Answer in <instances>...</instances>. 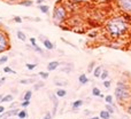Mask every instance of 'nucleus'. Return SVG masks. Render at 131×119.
Returning a JSON list of instances; mask_svg holds the SVG:
<instances>
[{"label": "nucleus", "mask_w": 131, "mask_h": 119, "mask_svg": "<svg viewBox=\"0 0 131 119\" xmlns=\"http://www.w3.org/2000/svg\"><path fill=\"white\" fill-rule=\"evenodd\" d=\"M105 29L112 38L116 39L127 34L129 31V24L123 17H112L106 22Z\"/></svg>", "instance_id": "obj_1"}, {"label": "nucleus", "mask_w": 131, "mask_h": 119, "mask_svg": "<svg viewBox=\"0 0 131 119\" xmlns=\"http://www.w3.org/2000/svg\"><path fill=\"white\" fill-rule=\"evenodd\" d=\"M114 96L116 97L118 103L122 104V105H125V104L129 103L131 99V86L129 85V83L123 80H118L116 83Z\"/></svg>", "instance_id": "obj_2"}, {"label": "nucleus", "mask_w": 131, "mask_h": 119, "mask_svg": "<svg viewBox=\"0 0 131 119\" xmlns=\"http://www.w3.org/2000/svg\"><path fill=\"white\" fill-rule=\"evenodd\" d=\"M53 21H54L57 24H61L66 21L67 18V8L61 4L55 5L54 9H53Z\"/></svg>", "instance_id": "obj_3"}, {"label": "nucleus", "mask_w": 131, "mask_h": 119, "mask_svg": "<svg viewBox=\"0 0 131 119\" xmlns=\"http://www.w3.org/2000/svg\"><path fill=\"white\" fill-rule=\"evenodd\" d=\"M10 49V39L4 29L0 28V54Z\"/></svg>", "instance_id": "obj_4"}, {"label": "nucleus", "mask_w": 131, "mask_h": 119, "mask_svg": "<svg viewBox=\"0 0 131 119\" xmlns=\"http://www.w3.org/2000/svg\"><path fill=\"white\" fill-rule=\"evenodd\" d=\"M116 4L123 13L131 15V0H116Z\"/></svg>", "instance_id": "obj_5"}, {"label": "nucleus", "mask_w": 131, "mask_h": 119, "mask_svg": "<svg viewBox=\"0 0 131 119\" xmlns=\"http://www.w3.org/2000/svg\"><path fill=\"white\" fill-rule=\"evenodd\" d=\"M48 96H50L51 101L53 103V110H52V115L55 116L58 111V107H59V97L57 96L55 93H48Z\"/></svg>", "instance_id": "obj_6"}, {"label": "nucleus", "mask_w": 131, "mask_h": 119, "mask_svg": "<svg viewBox=\"0 0 131 119\" xmlns=\"http://www.w3.org/2000/svg\"><path fill=\"white\" fill-rule=\"evenodd\" d=\"M59 67H60V62H59V61H51V62L47 64V71L48 72L54 71V70H57Z\"/></svg>", "instance_id": "obj_7"}, {"label": "nucleus", "mask_w": 131, "mask_h": 119, "mask_svg": "<svg viewBox=\"0 0 131 119\" xmlns=\"http://www.w3.org/2000/svg\"><path fill=\"white\" fill-rule=\"evenodd\" d=\"M43 46H44V47H45L47 50H53V49L55 48V45L50 40V39H47V38H46L45 40H43Z\"/></svg>", "instance_id": "obj_8"}, {"label": "nucleus", "mask_w": 131, "mask_h": 119, "mask_svg": "<svg viewBox=\"0 0 131 119\" xmlns=\"http://www.w3.org/2000/svg\"><path fill=\"white\" fill-rule=\"evenodd\" d=\"M101 72H102V65H98V67L94 68V70H93V77L94 78H100V76H101Z\"/></svg>", "instance_id": "obj_9"}, {"label": "nucleus", "mask_w": 131, "mask_h": 119, "mask_svg": "<svg viewBox=\"0 0 131 119\" xmlns=\"http://www.w3.org/2000/svg\"><path fill=\"white\" fill-rule=\"evenodd\" d=\"M55 94H57V96L59 97V99H62V97H64L66 95H67V90L62 87H59L57 90H55Z\"/></svg>", "instance_id": "obj_10"}, {"label": "nucleus", "mask_w": 131, "mask_h": 119, "mask_svg": "<svg viewBox=\"0 0 131 119\" xmlns=\"http://www.w3.org/2000/svg\"><path fill=\"white\" fill-rule=\"evenodd\" d=\"M12 101H14V96H13V94H7V95H4L2 96V99H1V103H9V102H12Z\"/></svg>", "instance_id": "obj_11"}, {"label": "nucleus", "mask_w": 131, "mask_h": 119, "mask_svg": "<svg viewBox=\"0 0 131 119\" xmlns=\"http://www.w3.org/2000/svg\"><path fill=\"white\" fill-rule=\"evenodd\" d=\"M83 103H84L83 100H76V101H74L72 104H71L72 110H77V109H79L82 105H83Z\"/></svg>", "instance_id": "obj_12"}, {"label": "nucleus", "mask_w": 131, "mask_h": 119, "mask_svg": "<svg viewBox=\"0 0 131 119\" xmlns=\"http://www.w3.org/2000/svg\"><path fill=\"white\" fill-rule=\"evenodd\" d=\"M78 83L81 84V85H85V84L89 83V78L86 77L85 73L79 74V77H78Z\"/></svg>", "instance_id": "obj_13"}, {"label": "nucleus", "mask_w": 131, "mask_h": 119, "mask_svg": "<svg viewBox=\"0 0 131 119\" xmlns=\"http://www.w3.org/2000/svg\"><path fill=\"white\" fill-rule=\"evenodd\" d=\"M99 117H100V119H111L112 115L106 110V109H105V110H101V111H100Z\"/></svg>", "instance_id": "obj_14"}, {"label": "nucleus", "mask_w": 131, "mask_h": 119, "mask_svg": "<svg viewBox=\"0 0 131 119\" xmlns=\"http://www.w3.org/2000/svg\"><path fill=\"white\" fill-rule=\"evenodd\" d=\"M16 117H17L18 119H25V118L28 117V111L25 110L24 108H23L22 110L18 111V113H17V116H16Z\"/></svg>", "instance_id": "obj_15"}, {"label": "nucleus", "mask_w": 131, "mask_h": 119, "mask_svg": "<svg viewBox=\"0 0 131 119\" xmlns=\"http://www.w3.org/2000/svg\"><path fill=\"white\" fill-rule=\"evenodd\" d=\"M105 101H106L107 104H111V105L115 107V103H114V96H113V95H106V96H105Z\"/></svg>", "instance_id": "obj_16"}, {"label": "nucleus", "mask_w": 131, "mask_h": 119, "mask_svg": "<svg viewBox=\"0 0 131 119\" xmlns=\"http://www.w3.org/2000/svg\"><path fill=\"white\" fill-rule=\"evenodd\" d=\"M31 46V48L35 50V52H37V53H39V54H41V55H44V49L43 48H40L37 44H34V45H30Z\"/></svg>", "instance_id": "obj_17"}, {"label": "nucleus", "mask_w": 131, "mask_h": 119, "mask_svg": "<svg viewBox=\"0 0 131 119\" xmlns=\"http://www.w3.org/2000/svg\"><path fill=\"white\" fill-rule=\"evenodd\" d=\"M18 83L22 84V85H28V84H35V83H36V80H35L34 78H30V79H21Z\"/></svg>", "instance_id": "obj_18"}, {"label": "nucleus", "mask_w": 131, "mask_h": 119, "mask_svg": "<svg viewBox=\"0 0 131 119\" xmlns=\"http://www.w3.org/2000/svg\"><path fill=\"white\" fill-rule=\"evenodd\" d=\"M39 10H40L43 14H48L50 7H48L47 5H39Z\"/></svg>", "instance_id": "obj_19"}, {"label": "nucleus", "mask_w": 131, "mask_h": 119, "mask_svg": "<svg viewBox=\"0 0 131 119\" xmlns=\"http://www.w3.org/2000/svg\"><path fill=\"white\" fill-rule=\"evenodd\" d=\"M32 97V90H27L23 95V101H30Z\"/></svg>", "instance_id": "obj_20"}, {"label": "nucleus", "mask_w": 131, "mask_h": 119, "mask_svg": "<svg viewBox=\"0 0 131 119\" xmlns=\"http://www.w3.org/2000/svg\"><path fill=\"white\" fill-rule=\"evenodd\" d=\"M16 36H17V38L20 39L21 41H25V40H27V36H25V33L23 31H17V32H16Z\"/></svg>", "instance_id": "obj_21"}, {"label": "nucleus", "mask_w": 131, "mask_h": 119, "mask_svg": "<svg viewBox=\"0 0 131 119\" xmlns=\"http://www.w3.org/2000/svg\"><path fill=\"white\" fill-rule=\"evenodd\" d=\"M44 86H45V84H44L43 81H36L34 85V90H39L40 88H43Z\"/></svg>", "instance_id": "obj_22"}, {"label": "nucleus", "mask_w": 131, "mask_h": 119, "mask_svg": "<svg viewBox=\"0 0 131 119\" xmlns=\"http://www.w3.org/2000/svg\"><path fill=\"white\" fill-rule=\"evenodd\" d=\"M20 5L24 7H30L34 5V1L32 0H22V1H20Z\"/></svg>", "instance_id": "obj_23"}, {"label": "nucleus", "mask_w": 131, "mask_h": 119, "mask_svg": "<svg viewBox=\"0 0 131 119\" xmlns=\"http://www.w3.org/2000/svg\"><path fill=\"white\" fill-rule=\"evenodd\" d=\"M108 77H109V72H108V70H102L101 76H100V79H101V80L104 81V80H106V79H108Z\"/></svg>", "instance_id": "obj_24"}, {"label": "nucleus", "mask_w": 131, "mask_h": 119, "mask_svg": "<svg viewBox=\"0 0 131 119\" xmlns=\"http://www.w3.org/2000/svg\"><path fill=\"white\" fill-rule=\"evenodd\" d=\"M94 68H95V62L92 61V62L88 65V73H92L93 70H94Z\"/></svg>", "instance_id": "obj_25"}, {"label": "nucleus", "mask_w": 131, "mask_h": 119, "mask_svg": "<svg viewBox=\"0 0 131 119\" xmlns=\"http://www.w3.org/2000/svg\"><path fill=\"white\" fill-rule=\"evenodd\" d=\"M92 95L93 96H100V95H101V90H100L98 87H93L92 88Z\"/></svg>", "instance_id": "obj_26"}, {"label": "nucleus", "mask_w": 131, "mask_h": 119, "mask_svg": "<svg viewBox=\"0 0 131 119\" xmlns=\"http://www.w3.org/2000/svg\"><path fill=\"white\" fill-rule=\"evenodd\" d=\"M38 76L40 77L43 80H46V79L50 77V73H48V72H43V71H40V72L38 73Z\"/></svg>", "instance_id": "obj_27"}, {"label": "nucleus", "mask_w": 131, "mask_h": 119, "mask_svg": "<svg viewBox=\"0 0 131 119\" xmlns=\"http://www.w3.org/2000/svg\"><path fill=\"white\" fill-rule=\"evenodd\" d=\"M102 85H104V87L106 88V89H108V88H111V86H112V81L109 80V79H106V80L102 81Z\"/></svg>", "instance_id": "obj_28"}, {"label": "nucleus", "mask_w": 131, "mask_h": 119, "mask_svg": "<svg viewBox=\"0 0 131 119\" xmlns=\"http://www.w3.org/2000/svg\"><path fill=\"white\" fill-rule=\"evenodd\" d=\"M106 110L108 111L111 115H113V113L115 112V109H114V107L111 105V104H107V103H106Z\"/></svg>", "instance_id": "obj_29"}, {"label": "nucleus", "mask_w": 131, "mask_h": 119, "mask_svg": "<svg viewBox=\"0 0 131 119\" xmlns=\"http://www.w3.org/2000/svg\"><path fill=\"white\" fill-rule=\"evenodd\" d=\"M4 72H5V73H12V74H16V71H14V70H12L9 67H5V68H4Z\"/></svg>", "instance_id": "obj_30"}, {"label": "nucleus", "mask_w": 131, "mask_h": 119, "mask_svg": "<svg viewBox=\"0 0 131 119\" xmlns=\"http://www.w3.org/2000/svg\"><path fill=\"white\" fill-rule=\"evenodd\" d=\"M54 84L58 86V87H63V86H67V81H59L58 79L55 80Z\"/></svg>", "instance_id": "obj_31"}, {"label": "nucleus", "mask_w": 131, "mask_h": 119, "mask_svg": "<svg viewBox=\"0 0 131 119\" xmlns=\"http://www.w3.org/2000/svg\"><path fill=\"white\" fill-rule=\"evenodd\" d=\"M7 61H8V56H7V55H2V56L0 57V65L6 64Z\"/></svg>", "instance_id": "obj_32"}, {"label": "nucleus", "mask_w": 131, "mask_h": 119, "mask_svg": "<svg viewBox=\"0 0 131 119\" xmlns=\"http://www.w3.org/2000/svg\"><path fill=\"white\" fill-rule=\"evenodd\" d=\"M124 108H125V111H127L128 115H130V116H131V102H129L128 104H125Z\"/></svg>", "instance_id": "obj_33"}, {"label": "nucleus", "mask_w": 131, "mask_h": 119, "mask_svg": "<svg viewBox=\"0 0 131 119\" xmlns=\"http://www.w3.org/2000/svg\"><path fill=\"white\" fill-rule=\"evenodd\" d=\"M74 4H86V2H90L91 0H70Z\"/></svg>", "instance_id": "obj_34"}, {"label": "nucleus", "mask_w": 131, "mask_h": 119, "mask_svg": "<svg viewBox=\"0 0 131 119\" xmlns=\"http://www.w3.org/2000/svg\"><path fill=\"white\" fill-rule=\"evenodd\" d=\"M25 67H27V69H28V70H30V71H31V70H34L35 68L37 67V64H32V63H27V64H25Z\"/></svg>", "instance_id": "obj_35"}, {"label": "nucleus", "mask_w": 131, "mask_h": 119, "mask_svg": "<svg viewBox=\"0 0 131 119\" xmlns=\"http://www.w3.org/2000/svg\"><path fill=\"white\" fill-rule=\"evenodd\" d=\"M24 20H28V21H34V22H40V18H38V17H36V18H31V17H29V16H24Z\"/></svg>", "instance_id": "obj_36"}, {"label": "nucleus", "mask_w": 131, "mask_h": 119, "mask_svg": "<svg viewBox=\"0 0 131 119\" xmlns=\"http://www.w3.org/2000/svg\"><path fill=\"white\" fill-rule=\"evenodd\" d=\"M13 21H14V22H15V23H18V24H20V23H22V22H23L22 17H20V16H14Z\"/></svg>", "instance_id": "obj_37"}, {"label": "nucleus", "mask_w": 131, "mask_h": 119, "mask_svg": "<svg viewBox=\"0 0 131 119\" xmlns=\"http://www.w3.org/2000/svg\"><path fill=\"white\" fill-rule=\"evenodd\" d=\"M30 105V101H23L22 103H21V107H22V108H28V107Z\"/></svg>", "instance_id": "obj_38"}, {"label": "nucleus", "mask_w": 131, "mask_h": 119, "mask_svg": "<svg viewBox=\"0 0 131 119\" xmlns=\"http://www.w3.org/2000/svg\"><path fill=\"white\" fill-rule=\"evenodd\" d=\"M52 117H53L52 112H46V115H45V118L46 119H52Z\"/></svg>", "instance_id": "obj_39"}, {"label": "nucleus", "mask_w": 131, "mask_h": 119, "mask_svg": "<svg viewBox=\"0 0 131 119\" xmlns=\"http://www.w3.org/2000/svg\"><path fill=\"white\" fill-rule=\"evenodd\" d=\"M5 111H6V108H5L4 105H0V115H1V113H4Z\"/></svg>", "instance_id": "obj_40"}, {"label": "nucleus", "mask_w": 131, "mask_h": 119, "mask_svg": "<svg viewBox=\"0 0 131 119\" xmlns=\"http://www.w3.org/2000/svg\"><path fill=\"white\" fill-rule=\"evenodd\" d=\"M36 38H35V37H31V38H30V43H31V45H34V44H36Z\"/></svg>", "instance_id": "obj_41"}, {"label": "nucleus", "mask_w": 131, "mask_h": 119, "mask_svg": "<svg viewBox=\"0 0 131 119\" xmlns=\"http://www.w3.org/2000/svg\"><path fill=\"white\" fill-rule=\"evenodd\" d=\"M95 36H97V32H92V33H89V37H90V38H95Z\"/></svg>", "instance_id": "obj_42"}, {"label": "nucleus", "mask_w": 131, "mask_h": 119, "mask_svg": "<svg viewBox=\"0 0 131 119\" xmlns=\"http://www.w3.org/2000/svg\"><path fill=\"white\" fill-rule=\"evenodd\" d=\"M16 105H17V102H12V104H10V109L16 108Z\"/></svg>", "instance_id": "obj_43"}, {"label": "nucleus", "mask_w": 131, "mask_h": 119, "mask_svg": "<svg viewBox=\"0 0 131 119\" xmlns=\"http://www.w3.org/2000/svg\"><path fill=\"white\" fill-rule=\"evenodd\" d=\"M5 81H6V78H5V77H2V78H0V86L1 85H4V83Z\"/></svg>", "instance_id": "obj_44"}, {"label": "nucleus", "mask_w": 131, "mask_h": 119, "mask_svg": "<svg viewBox=\"0 0 131 119\" xmlns=\"http://www.w3.org/2000/svg\"><path fill=\"white\" fill-rule=\"evenodd\" d=\"M84 115H85V116H90V115H91V111L85 110V111H84Z\"/></svg>", "instance_id": "obj_45"}, {"label": "nucleus", "mask_w": 131, "mask_h": 119, "mask_svg": "<svg viewBox=\"0 0 131 119\" xmlns=\"http://www.w3.org/2000/svg\"><path fill=\"white\" fill-rule=\"evenodd\" d=\"M37 4H38V5H43V2H44V0H37Z\"/></svg>", "instance_id": "obj_46"}, {"label": "nucleus", "mask_w": 131, "mask_h": 119, "mask_svg": "<svg viewBox=\"0 0 131 119\" xmlns=\"http://www.w3.org/2000/svg\"><path fill=\"white\" fill-rule=\"evenodd\" d=\"M88 119H100V117H98V116H94V117H91V118H88Z\"/></svg>", "instance_id": "obj_47"}, {"label": "nucleus", "mask_w": 131, "mask_h": 119, "mask_svg": "<svg viewBox=\"0 0 131 119\" xmlns=\"http://www.w3.org/2000/svg\"><path fill=\"white\" fill-rule=\"evenodd\" d=\"M6 1H9V2H14V1H18V0H6ZM22 1V0H21Z\"/></svg>", "instance_id": "obj_48"}, {"label": "nucleus", "mask_w": 131, "mask_h": 119, "mask_svg": "<svg viewBox=\"0 0 131 119\" xmlns=\"http://www.w3.org/2000/svg\"><path fill=\"white\" fill-rule=\"evenodd\" d=\"M2 96H4V95H0V101H1V99H2Z\"/></svg>", "instance_id": "obj_49"}, {"label": "nucleus", "mask_w": 131, "mask_h": 119, "mask_svg": "<svg viewBox=\"0 0 131 119\" xmlns=\"http://www.w3.org/2000/svg\"><path fill=\"white\" fill-rule=\"evenodd\" d=\"M43 119H46V118H45V117H44V118H43Z\"/></svg>", "instance_id": "obj_50"}, {"label": "nucleus", "mask_w": 131, "mask_h": 119, "mask_svg": "<svg viewBox=\"0 0 131 119\" xmlns=\"http://www.w3.org/2000/svg\"><path fill=\"white\" fill-rule=\"evenodd\" d=\"M130 32H131V28H130Z\"/></svg>", "instance_id": "obj_51"}, {"label": "nucleus", "mask_w": 131, "mask_h": 119, "mask_svg": "<svg viewBox=\"0 0 131 119\" xmlns=\"http://www.w3.org/2000/svg\"><path fill=\"white\" fill-rule=\"evenodd\" d=\"M0 27H1V23H0Z\"/></svg>", "instance_id": "obj_52"}, {"label": "nucleus", "mask_w": 131, "mask_h": 119, "mask_svg": "<svg viewBox=\"0 0 131 119\" xmlns=\"http://www.w3.org/2000/svg\"><path fill=\"white\" fill-rule=\"evenodd\" d=\"M130 102H131V99H130Z\"/></svg>", "instance_id": "obj_53"}]
</instances>
